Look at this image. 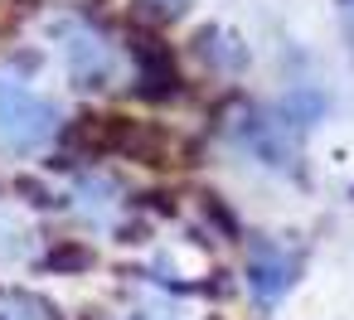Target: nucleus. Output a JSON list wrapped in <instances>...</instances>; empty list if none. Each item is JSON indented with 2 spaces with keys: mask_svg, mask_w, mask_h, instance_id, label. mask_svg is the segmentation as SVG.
<instances>
[{
  "mask_svg": "<svg viewBox=\"0 0 354 320\" xmlns=\"http://www.w3.org/2000/svg\"><path fill=\"white\" fill-rule=\"evenodd\" d=\"M127 320H170V315H156V310H141V315H127Z\"/></svg>",
  "mask_w": 354,
  "mask_h": 320,
  "instance_id": "obj_4",
  "label": "nucleus"
},
{
  "mask_svg": "<svg viewBox=\"0 0 354 320\" xmlns=\"http://www.w3.org/2000/svg\"><path fill=\"white\" fill-rule=\"evenodd\" d=\"M0 320H54L39 301H25V296H10V301H0Z\"/></svg>",
  "mask_w": 354,
  "mask_h": 320,
  "instance_id": "obj_3",
  "label": "nucleus"
},
{
  "mask_svg": "<svg viewBox=\"0 0 354 320\" xmlns=\"http://www.w3.org/2000/svg\"><path fill=\"white\" fill-rule=\"evenodd\" d=\"M59 126V112L49 97H39L35 88L0 78V151L6 156H35L39 146H49Z\"/></svg>",
  "mask_w": 354,
  "mask_h": 320,
  "instance_id": "obj_1",
  "label": "nucleus"
},
{
  "mask_svg": "<svg viewBox=\"0 0 354 320\" xmlns=\"http://www.w3.org/2000/svg\"><path fill=\"white\" fill-rule=\"evenodd\" d=\"M54 54L64 59V73L83 88H107L122 73V49L83 20H64L54 30Z\"/></svg>",
  "mask_w": 354,
  "mask_h": 320,
  "instance_id": "obj_2",
  "label": "nucleus"
}]
</instances>
